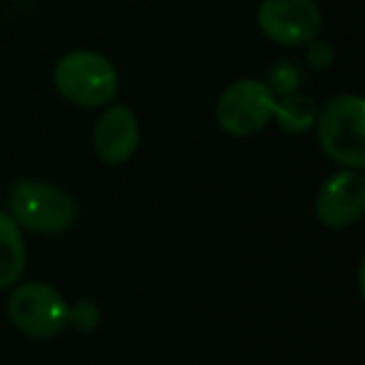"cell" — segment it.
Segmentation results:
<instances>
[{"label":"cell","mask_w":365,"mask_h":365,"mask_svg":"<svg viewBox=\"0 0 365 365\" xmlns=\"http://www.w3.org/2000/svg\"><path fill=\"white\" fill-rule=\"evenodd\" d=\"M255 21L268 41L285 48H298L318 38L323 13L315 0H263Z\"/></svg>","instance_id":"cell-6"},{"label":"cell","mask_w":365,"mask_h":365,"mask_svg":"<svg viewBox=\"0 0 365 365\" xmlns=\"http://www.w3.org/2000/svg\"><path fill=\"white\" fill-rule=\"evenodd\" d=\"M138 143H140V123L133 108L110 106L101 113L93 130V145L103 163L123 165L135 155Z\"/></svg>","instance_id":"cell-8"},{"label":"cell","mask_w":365,"mask_h":365,"mask_svg":"<svg viewBox=\"0 0 365 365\" xmlns=\"http://www.w3.org/2000/svg\"><path fill=\"white\" fill-rule=\"evenodd\" d=\"M275 96L265 81L255 78H243L228 86L218 98L215 106V118L218 125L228 135L248 138L260 133L270 120H273Z\"/></svg>","instance_id":"cell-5"},{"label":"cell","mask_w":365,"mask_h":365,"mask_svg":"<svg viewBox=\"0 0 365 365\" xmlns=\"http://www.w3.org/2000/svg\"><path fill=\"white\" fill-rule=\"evenodd\" d=\"M300 68L290 61H278L268 73V83L265 86L273 91V96H288V93H295L300 86Z\"/></svg>","instance_id":"cell-11"},{"label":"cell","mask_w":365,"mask_h":365,"mask_svg":"<svg viewBox=\"0 0 365 365\" xmlns=\"http://www.w3.org/2000/svg\"><path fill=\"white\" fill-rule=\"evenodd\" d=\"M68 325H73L78 333H93L101 325V308L93 300L68 305Z\"/></svg>","instance_id":"cell-12"},{"label":"cell","mask_w":365,"mask_h":365,"mask_svg":"<svg viewBox=\"0 0 365 365\" xmlns=\"http://www.w3.org/2000/svg\"><path fill=\"white\" fill-rule=\"evenodd\" d=\"M273 120L283 128L285 133H305L315 125L318 120V106L313 98L303 96V93H288V96L275 98L273 108Z\"/></svg>","instance_id":"cell-10"},{"label":"cell","mask_w":365,"mask_h":365,"mask_svg":"<svg viewBox=\"0 0 365 365\" xmlns=\"http://www.w3.org/2000/svg\"><path fill=\"white\" fill-rule=\"evenodd\" d=\"M8 208L18 228L43 235L66 233L78 218V205L71 193L43 180H18L8 195Z\"/></svg>","instance_id":"cell-1"},{"label":"cell","mask_w":365,"mask_h":365,"mask_svg":"<svg viewBox=\"0 0 365 365\" xmlns=\"http://www.w3.org/2000/svg\"><path fill=\"white\" fill-rule=\"evenodd\" d=\"M8 313L21 333L38 340L56 338L68 325V303L48 283H23L8 298Z\"/></svg>","instance_id":"cell-4"},{"label":"cell","mask_w":365,"mask_h":365,"mask_svg":"<svg viewBox=\"0 0 365 365\" xmlns=\"http://www.w3.org/2000/svg\"><path fill=\"white\" fill-rule=\"evenodd\" d=\"M56 91L68 103L81 108L108 106L118 96V71L103 53L73 51L56 63Z\"/></svg>","instance_id":"cell-3"},{"label":"cell","mask_w":365,"mask_h":365,"mask_svg":"<svg viewBox=\"0 0 365 365\" xmlns=\"http://www.w3.org/2000/svg\"><path fill=\"white\" fill-rule=\"evenodd\" d=\"M308 63L313 68H328L333 63V48L323 41H310L308 43Z\"/></svg>","instance_id":"cell-13"},{"label":"cell","mask_w":365,"mask_h":365,"mask_svg":"<svg viewBox=\"0 0 365 365\" xmlns=\"http://www.w3.org/2000/svg\"><path fill=\"white\" fill-rule=\"evenodd\" d=\"M318 140L338 165L360 170L365 165V103L360 96H335L318 110Z\"/></svg>","instance_id":"cell-2"},{"label":"cell","mask_w":365,"mask_h":365,"mask_svg":"<svg viewBox=\"0 0 365 365\" xmlns=\"http://www.w3.org/2000/svg\"><path fill=\"white\" fill-rule=\"evenodd\" d=\"M26 240L23 228L8 213L0 210V290L13 288L26 270Z\"/></svg>","instance_id":"cell-9"},{"label":"cell","mask_w":365,"mask_h":365,"mask_svg":"<svg viewBox=\"0 0 365 365\" xmlns=\"http://www.w3.org/2000/svg\"><path fill=\"white\" fill-rule=\"evenodd\" d=\"M365 213V178L360 170H340L320 185L315 195V215L325 228L345 230Z\"/></svg>","instance_id":"cell-7"}]
</instances>
